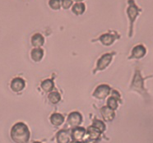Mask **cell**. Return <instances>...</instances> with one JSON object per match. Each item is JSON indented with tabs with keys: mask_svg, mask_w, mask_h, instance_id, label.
<instances>
[{
	"mask_svg": "<svg viewBox=\"0 0 153 143\" xmlns=\"http://www.w3.org/2000/svg\"><path fill=\"white\" fill-rule=\"evenodd\" d=\"M10 135L15 143H27L30 140V133L25 123L19 122L13 126Z\"/></svg>",
	"mask_w": 153,
	"mask_h": 143,
	"instance_id": "obj_1",
	"label": "cell"
},
{
	"mask_svg": "<svg viewBox=\"0 0 153 143\" xmlns=\"http://www.w3.org/2000/svg\"><path fill=\"white\" fill-rule=\"evenodd\" d=\"M130 90L137 91L143 97H146L147 96V91L144 87V79L139 69H136L135 71V74L133 76V81L130 86Z\"/></svg>",
	"mask_w": 153,
	"mask_h": 143,
	"instance_id": "obj_2",
	"label": "cell"
},
{
	"mask_svg": "<svg viewBox=\"0 0 153 143\" xmlns=\"http://www.w3.org/2000/svg\"><path fill=\"white\" fill-rule=\"evenodd\" d=\"M128 7L127 8V14H128V20H129V33H128V36L132 37L133 31V24H134L137 17L139 15L140 12L142 10L137 6L134 0H128Z\"/></svg>",
	"mask_w": 153,
	"mask_h": 143,
	"instance_id": "obj_3",
	"label": "cell"
},
{
	"mask_svg": "<svg viewBox=\"0 0 153 143\" xmlns=\"http://www.w3.org/2000/svg\"><path fill=\"white\" fill-rule=\"evenodd\" d=\"M113 55V53H106L100 57L97 62V67L94 70V73H96V72H98V71H102V70L105 69L107 67L109 66V64L111 63Z\"/></svg>",
	"mask_w": 153,
	"mask_h": 143,
	"instance_id": "obj_4",
	"label": "cell"
},
{
	"mask_svg": "<svg viewBox=\"0 0 153 143\" xmlns=\"http://www.w3.org/2000/svg\"><path fill=\"white\" fill-rule=\"evenodd\" d=\"M110 94V87L106 84H102L97 87L93 93V96L97 100H105Z\"/></svg>",
	"mask_w": 153,
	"mask_h": 143,
	"instance_id": "obj_5",
	"label": "cell"
},
{
	"mask_svg": "<svg viewBox=\"0 0 153 143\" xmlns=\"http://www.w3.org/2000/svg\"><path fill=\"white\" fill-rule=\"evenodd\" d=\"M67 122L73 128L79 127L81 123H82V115L79 112H72L68 117Z\"/></svg>",
	"mask_w": 153,
	"mask_h": 143,
	"instance_id": "obj_6",
	"label": "cell"
},
{
	"mask_svg": "<svg viewBox=\"0 0 153 143\" xmlns=\"http://www.w3.org/2000/svg\"><path fill=\"white\" fill-rule=\"evenodd\" d=\"M87 134V130L82 127H73L71 131V139L75 142H82Z\"/></svg>",
	"mask_w": 153,
	"mask_h": 143,
	"instance_id": "obj_7",
	"label": "cell"
},
{
	"mask_svg": "<svg viewBox=\"0 0 153 143\" xmlns=\"http://www.w3.org/2000/svg\"><path fill=\"white\" fill-rule=\"evenodd\" d=\"M146 50L143 44H138L133 48L132 50L131 56L128 58V59H140L146 55Z\"/></svg>",
	"mask_w": 153,
	"mask_h": 143,
	"instance_id": "obj_8",
	"label": "cell"
},
{
	"mask_svg": "<svg viewBox=\"0 0 153 143\" xmlns=\"http://www.w3.org/2000/svg\"><path fill=\"white\" fill-rule=\"evenodd\" d=\"M70 139H71V133L69 131L63 129L57 133V143H69Z\"/></svg>",
	"mask_w": 153,
	"mask_h": 143,
	"instance_id": "obj_9",
	"label": "cell"
},
{
	"mask_svg": "<svg viewBox=\"0 0 153 143\" xmlns=\"http://www.w3.org/2000/svg\"><path fill=\"white\" fill-rule=\"evenodd\" d=\"M26 86L25 81L21 77H16L11 82V89L13 90L14 92H20L23 90Z\"/></svg>",
	"mask_w": 153,
	"mask_h": 143,
	"instance_id": "obj_10",
	"label": "cell"
},
{
	"mask_svg": "<svg viewBox=\"0 0 153 143\" xmlns=\"http://www.w3.org/2000/svg\"><path fill=\"white\" fill-rule=\"evenodd\" d=\"M100 113H101L103 119L105 121H106V122L112 121L114 119V117H115L114 110L110 109L107 105L106 106H103L100 109Z\"/></svg>",
	"mask_w": 153,
	"mask_h": 143,
	"instance_id": "obj_11",
	"label": "cell"
},
{
	"mask_svg": "<svg viewBox=\"0 0 153 143\" xmlns=\"http://www.w3.org/2000/svg\"><path fill=\"white\" fill-rule=\"evenodd\" d=\"M117 39L116 35H113V34L105 33L103 34L102 36H100L99 38V40L100 43L102 44L105 46H110L114 42V40Z\"/></svg>",
	"mask_w": 153,
	"mask_h": 143,
	"instance_id": "obj_12",
	"label": "cell"
},
{
	"mask_svg": "<svg viewBox=\"0 0 153 143\" xmlns=\"http://www.w3.org/2000/svg\"><path fill=\"white\" fill-rule=\"evenodd\" d=\"M101 133H102L100 131H99V130L96 128L92 125L87 127V136H88V140H91V141H97V140L100 138Z\"/></svg>",
	"mask_w": 153,
	"mask_h": 143,
	"instance_id": "obj_13",
	"label": "cell"
},
{
	"mask_svg": "<svg viewBox=\"0 0 153 143\" xmlns=\"http://www.w3.org/2000/svg\"><path fill=\"white\" fill-rule=\"evenodd\" d=\"M45 44V38L40 33H36L31 37V44L35 48H40Z\"/></svg>",
	"mask_w": 153,
	"mask_h": 143,
	"instance_id": "obj_14",
	"label": "cell"
},
{
	"mask_svg": "<svg viewBox=\"0 0 153 143\" xmlns=\"http://www.w3.org/2000/svg\"><path fill=\"white\" fill-rule=\"evenodd\" d=\"M50 123L53 124V126L59 127L62 125L64 122V117L63 114L59 113H53L50 118Z\"/></svg>",
	"mask_w": 153,
	"mask_h": 143,
	"instance_id": "obj_15",
	"label": "cell"
},
{
	"mask_svg": "<svg viewBox=\"0 0 153 143\" xmlns=\"http://www.w3.org/2000/svg\"><path fill=\"white\" fill-rule=\"evenodd\" d=\"M30 56L35 62H40L44 57V50L41 48H35L31 50Z\"/></svg>",
	"mask_w": 153,
	"mask_h": 143,
	"instance_id": "obj_16",
	"label": "cell"
},
{
	"mask_svg": "<svg viewBox=\"0 0 153 143\" xmlns=\"http://www.w3.org/2000/svg\"><path fill=\"white\" fill-rule=\"evenodd\" d=\"M41 89L45 91V92H47V93H50L53 89L54 88V84H53V80L51 79H46L45 80L44 82H41Z\"/></svg>",
	"mask_w": 153,
	"mask_h": 143,
	"instance_id": "obj_17",
	"label": "cell"
},
{
	"mask_svg": "<svg viewBox=\"0 0 153 143\" xmlns=\"http://www.w3.org/2000/svg\"><path fill=\"white\" fill-rule=\"evenodd\" d=\"M85 10H86L85 4H82V3H76L72 7V12L75 15H76V16H79V15L83 14Z\"/></svg>",
	"mask_w": 153,
	"mask_h": 143,
	"instance_id": "obj_18",
	"label": "cell"
},
{
	"mask_svg": "<svg viewBox=\"0 0 153 143\" xmlns=\"http://www.w3.org/2000/svg\"><path fill=\"white\" fill-rule=\"evenodd\" d=\"M48 99L50 100V102L51 104H58L61 100V96L58 91H51L49 96H48Z\"/></svg>",
	"mask_w": 153,
	"mask_h": 143,
	"instance_id": "obj_19",
	"label": "cell"
},
{
	"mask_svg": "<svg viewBox=\"0 0 153 143\" xmlns=\"http://www.w3.org/2000/svg\"><path fill=\"white\" fill-rule=\"evenodd\" d=\"M118 100H120L119 99H117L116 97L111 96L107 100V106L109 107L110 109L113 110H115L118 109Z\"/></svg>",
	"mask_w": 153,
	"mask_h": 143,
	"instance_id": "obj_20",
	"label": "cell"
},
{
	"mask_svg": "<svg viewBox=\"0 0 153 143\" xmlns=\"http://www.w3.org/2000/svg\"><path fill=\"white\" fill-rule=\"evenodd\" d=\"M92 126L95 127L96 128H97L99 131H100L101 133L105 132V124L101 120L94 119L93 123H92Z\"/></svg>",
	"mask_w": 153,
	"mask_h": 143,
	"instance_id": "obj_21",
	"label": "cell"
},
{
	"mask_svg": "<svg viewBox=\"0 0 153 143\" xmlns=\"http://www.w3.org/2000/svg\"><path fill=\"white\" fill-rule=\"evenodd\" d=\"M49 5L53 10H59L61 7V1L60 0H50Z\"/></svg>",
	"mask_w": 153,
	"mask_h": 143,
	"instance_id": "obj_22",
	"label": "cell"
},
{
	"mask_svg": "<svg viewBox=\"0 0 153 143\" xmlns=\"http://www.w3.org/2000/svg\"><path fill=\"white\" fill-rule=\"evenodd\" d=\"M73 5V0H61V6L63 9H68Z\"/></svg>",
	"mask_w": 153,
	"mask_h": 143,
	"instance_id": "obj_23",
	"label": "cell"
},
{
	"mask_svg": "<svg viewBox=\"0 0 153 143\" xmlns=\"http://www.w3.org/2000/svg\"><path fill=\"white\" fill-rule=\"evenodd\" d=\"M69 143H82V142H75V141H72V142H70Z\"/></svg>",
	"mask_w": 153,
	"mask_h": 143,
	"instance_id": "obj_24",
	"label": "cell"
},
{
	"mask_svg": "<svg viewBox=\"0 0 153 143\" xmlns=\"http://www.w3.org/2000/svg\"><path fill=\"white\" fill-rule=\"evenodd\" d=\"M75 2H76V3H81L82 1H83V0H74Z\"/></svg>",
	"mask_w": 153,
	"mask_h": 143,
	"instance_id": "obj_25",
	"label": "cell"
},
{
	"mask_svg": "<svg viewBox=\"0 0 153 143\" xmlns=\"http://www.w3.org/2000/svg\"><path fill=\"white\" fill-rule=\"evenodd\" d=\"M33 143H41V142H34Z\"/></svg>",
	"mask_w": 153,
	"mask_h": 143,
	"instance_id": "obj_26",
	"label": "cell"
}]
</instances>
